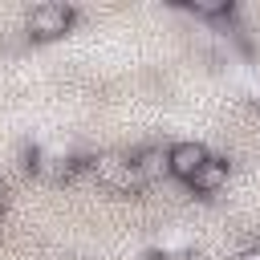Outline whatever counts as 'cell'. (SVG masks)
<instances>
[{
  "mask_svg": "<svg viewBox=\"0 0 260 260\" xmlns=\"http://www.w3.org/2000/svg\"><path fill=\"white\" fill-rule=\"evenodd\" d=\"M93 175H98V183H106L110 191H138V187H146L138 162H134V158H118V154L93 158Z\"/></svg>",
  "mask_w": 260,
  "mask_h": 260,
  "instance_id": "1",
  "label": "cell"
},
{
  "mask_svg": "<svg viewBox=\"0 0 260 260\" xmlns=\"http://www.w3.org/2000/svg\"><path fill=\"white\" fill-rule=\"evenodd\" d=\"M207 146L203 142H175L171 150H167V175H175V179H183V183H191L203 167H207Z\"/></svg>",
  "mask_w": 260,
  "mask_h": 260,
  "instance_id": "2",
  "label": "cell"
},
{
  "mask_svg": "<svg viewBox=\"0 0 260 260\" xmlns=\"http://www.w3.org/2000/svg\"><path fill=\"white\" fill-rule=\"evenodd\" d=\"M69 24H73V8H69V4H37V8L28 12V32L41 37V41L61 37Z\"/></svg>",
  "mask_w": 260,
  "mask_h": 260,
  "instance_id": "3",
  "label": "cell"
},
{
  "mask_svg": "<svg viewBox=\"0 0 260 260\" xmlns=\"http://www.w3.org/2000/svg\"><path fill=\"white\" fill-rule=\"evenodd\" d=\"M223 183H228V162H223V158H207V167H203L187 187H191V191H199V195H215Z\"/></svg>",
  "mask_w": 260,
  "mask_h": 260,
  "instance_id": "4",
  "label": "cell"
},
{
  "mask_svg": "<svg viewBox=\"0 0 260 260\" xmlns=\"http://www.w3.org/2000/svg\"><path fill=\"white\" fill-rule=\"evenodd\" d=\"M134 162H138V171H142V179L150 183V179H158L162 171H167V158L158 154V150H142V154H134Z\"/></svg>",
  "mask_w": 260,
  "mask_h": 260,
  "instance_id": "5",
  "label": "cell"
},
{
  "mask_svg": "<svg viewBox=\"0 0 260 260\" xmlns=\"http://www.w3.org/2000/svg\"><path fill=\"white\" fill-rule=\"evenodd\" d=\"M191 12H199V16H228L232 12V4H203V0H195V4H187Z\"/></svg>",
  "mask_w": 260,
  "mask_h": 260,
  "instance_id": "6",
  "label": "cell"
},
{
  "mask_svg": "<svg viewBox=\"0 0 260 260\" xmlns=\"http://www.w3.org/2000/svg\"><path fill=\"white\" fill-rule=\"evenodd\" d=\"M232 260H260V248H244V252H236Z\"/></svg>",
  "mask_w": 260,
  "mask_h": 260,
  "instance_id": "7",
  "label": "cell"
},
{
  "mask_svg": "<svg viewBox=\"0 0 260 260\" xmlns=\"http://www.w3.org/2000/svg\"><path fill=\"white\" fill-rule=\"evenodd\" d=\"M0 207H4V187H0Z\"/></svg>",
  "mask_w": 260,
  "mask_h": 260,
  "instance_id": "8",
  "label": "cell"
}]
</instances>
